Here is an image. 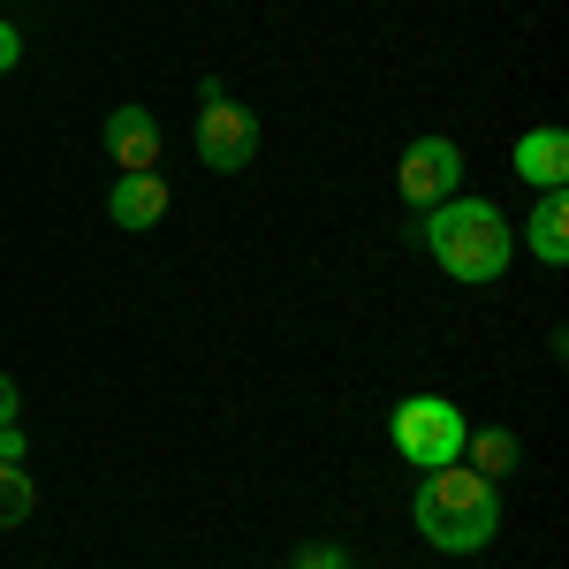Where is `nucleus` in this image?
<instances>
[{
	"label": "nucleus",
	"mask_w": 569,
	"mask_h": 569,
	"mask_svg": "<svg viewBox=\"0 0 569 569\" xmlns=\"http://www.w3.org/2000/svg\"><path fill=\"white\" fill-rule=\"evenodd\" d=\"M410 525L426 531V547H440V555H486L493 531H501V493L471 463H440V471L418 479Z\"/></svg>",
	"instance_id": "nucleus-1"
},
{
	"label": "nucleus",
	"mask_w": 569,
	"mask_h": 569,
	"mask_svg": "<svg viewBox=\"0 0 569 569\" xmlns=\"http://www.w3.org/2000/svg\"><path fill=\"white\" fill-rule=\"evenodd\" d=\"M426 251L448 281H463V289H486V281H501L509 273V251H517V236H509V220L501 206H486V198H440L426 206Z\"/></svg>",
	"instance_id": "nucleus-2"
},
{
	"label": "nucleus",
	"mask_w": 569,
	"mask_h": 569,
	"mask_svg": "<svg viewBox=\"0 0 569 569\" xmlns=\"http://www.w3.org/2000/svg\"><path fill=\"white\" fill-rule=\"evenodd\" d=\"M463 410L448 402V395H402L388 410V440L402 448V463H418V471H440V463H463Z\"/></svg>",
	"instance_id": "nucleus-3"
},
{
	"label": "nucleus",
	"mask_w": 569,
	"mask_h": 569,
	"mask_svg": "<svg viewBox=\"0 0 569 569\" xmlns=\"http://www.w3.org/2000/svg\"><path fill=\"white\" fill-rule=\"evenodd\" d=\"M198 99H206V107H198V137H190V144H198V160H206L213 176H243V168H251V152H259V114H251V107H236L213 77L198 84Z\"/></svg>",
	"instance_id": "nucleus-4"
},
{
	"label": "nucleus",
	"mask_w": 569,
	"mask_h": 569,
	"mask_svg": "<svg viewBox=\"0 0 569 569\" xmlns=\"http://www.w3.org/2000/svg\"><path fill=\"white\" fill-rule=\"evenodd\" d=\"M395 190L402 206H440V198H463V144L456 137H418L402 144V168H395Z\"/></svg>",
	"instance_id": "nucleus-5"
},
{
	"label": "nucleus",
	"mask_w": 569,
	"mask_h": 569,
	"mask_svg": "<svg viewBox=\"0 0 569 569\" xmlns=\"http://www.w3.org/2000/svg\"><path fill=\"white\" fill-rule=\"evenodd\" d=\"M99 144L114 152L122 176H160V122H152L144 107H114L107 130H99Z\"/></svg>",
	"instance_id": "nucleus-6"
},
{
	"label": "nucleus",
	"mask_w": 569,
	"mask_h": 569,
	"mask_svg": "<svg viewBox=\"0 0 569 569\" xmlns=\"http://www.w3.org/2000/svg\"><path fill=\"white\" fill-rule=\"evenodd\" d=\"M509 160H517V176L531 190H569V130H555V122L547 130H525Z\"/></svg>",
	"instance_id": "nucleus-7"
},
{
	"label": "nucleus",
	"mask_w": 569,
	"mask_h": 569,
	"mask_svg": "<svg viewBox=\"0 0 569 569\" xmlns=\"http://www.w3.org/2000/svg\"><path fill=\"white\" fill-rule=\"evenodd\" d=\"M168 182L160 176H122L114 190H107V213H114V228H160L168 220Z\"/></svg>",
	"instance_id": "nucleus-8"
},
{
	"label": "nucleus",
	"mask_w": 569,
	"mask_h": 569,
	"mask_svg": "<svg viewBox=\"0 0 569 569\" xmlns=\"http://www.w3.org/2000/svg\"><path fill=\"white\" fill-rule=\"evenodd\" d=\"M525 243H531V259L569 266V190H539V206L525 220Z\"/></svg>",
	"instance_id": "nucleus-9"
},
{
	"label": "nucleus",
	"mask_w": 569,
	"mask_h": 569,
	"mask_svg": "<svg viewBox=\"0 0 569 569\" xmlns=\"http://www.w3.org/2000/svg\"><path fill=\"white\" fill-rule=\"evenodd\" d=\"M463 463H471L479 479H509V471L525 463V440L509 433V426H479V433H463Z\"/></svg>",
	"instance_id": "nucleus-10"
},
{
	"label": "nucleus",
	"mask_w": 569,
	"mask_h": 569,
	"mask_svg": "<svg viewBox=\"0 0 569 569\" xmlns=\"http://www.w3.org/2000/svg\"><path fill=\"white\" fill-rule=\"evenodd\" d=\"M31 509H39V486H31V471H23V463H0V531H16Z\"/></svg>",
	"instance_id": "nucleus-11"
},
{
	"label": "nucleus",
	"mask_w": 569,
	"mask_h": 569,
	"mask_svg": "<svg viewBox=\"0 0 569 569\" xmlns=\"http://www.w3.org/2000/svg\"><path fill=\"white\" fill-rule=\"evenodd\" d=\"M297 569H357L342 547H297Z\"/></svg>",
	"instance_id": "nucleus-12"
},
{
	"label": "nucleus",
	"mask_w": 569,
	"mask_h": 569,
	"mask_svg": "<svg viewBox=\"0 0 569 569\" xmlns=\"http://www.w3.org/2000/svg\"><path fill=\"white\" fill-rule=\"evenodd\" d=\"M16 61H23V31H16V23H8V16H0V77H8V69H16Z\"/></svg>",
	"instance_id": "nucleus-13"
},
{
	"label": "nucleus",
	"mask_w": 569,
	"mask_h": 569,
	"mask_svg": "<svg viewBox=\"0 0 569 569\" xmlns=\"http://www.w3.org/2000/svg\"><path fill=\"white\" fill-rule=\"evenodd\" d=\"M16 410H23V395H16V380L0 372V426H16Z\"/></svg>",
	"instance_id": "nucleus-14"
},
{
	"label": "nucleus",
	"mask_w": 569,
	"mask_h": 569,
	"mask_svg": "<svg viewBox=\"0 0 569 569\" xmlns=\"http://www.w3.org/2000/svg\"><path fill=\"white\" fill-rule=\"evenodd\" d=\"M0 463H23V433L16 426H0Z\"/></svg>",
	"instance_id": "nucleus-15"
}]
</instances>
